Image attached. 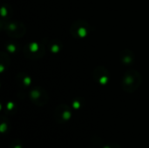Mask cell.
Listing matches in <instances>:
<instances>
[{
  "mask_svg": "<svg viewBox=\"0 0 149 148\" xmlns=\"http://www.w3.org/2000/svg\"><path fill=\"white\" fill-rule=\"evenodd\" d=\"M42 48L38 44H32L30 45H26L24 48V54L26 56H28L27 58H33V53L35 52L36 54V58L37 57H40L42 55Z\"/></svg>",
  "mask_w": 149,
  "mask_h": 148,
  "instance_id": "7a4b0ae2",
  "label": "cell"
},
{
  "mask_svg": "<svg viewBox=\"0 0 149 148\" xmlns=\"http://www.w3.org/2000/svg\"><path fill=\"white\" fill-rule=\"evenodd\" d=\"M141 75L138 72L133 70L126 73L123 79V87L126 91L134 92L141 84Z\"/></svg>",
  "mask_w": 149,
  "mask_h": 148,
  "instance_id": "6da1fadb",
  "label": "cell"
},
{
  "mask_svg": "<svg viewBox=\"0 0 149 148\" xmlns=\"http://www.w3.org/2000/svg\"><path fill=\"white\" fill-rule=\"evenodd\" d=\"M74 24L76 25V28H78V31H76L77 32H76L75 34H73L74 36L78 35V36H79V37H84V36L86 35V32H87V31H88L89 28L86 26V24L85 22H83L82 26H79V24H78L77 22H76Z\"/></svg>",
  "mask_w": 149,
  "mask_h": 148,
  "instance_id": "3957f363",
  "label": "cell"
},
{
  "mask_svg": "<svg viewBox=\"0 0 149 148\" xmlns=\"http://www.w3.org/2000/svg\"><path fill=\"white\" fill-rule=\"evenodd\" d=\"M94 72L97 73V75L94 74V78L97 79V81H99V82H100V83H106V81L108 79V76H107V72H106L103 75H100V72H99L97 70H96Z\"/></svg>",
  "mask_w": 149,
  "mask_h": 148,
  "instance_id": "277c9868",
  "label": "cell"
}]
</instances>
